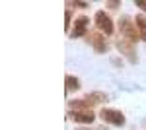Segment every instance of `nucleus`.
<instances>
[{
	"label": "nucleus",
	"instance_id": "12",
	"mask_svg": "<svg viewBox=\"0 0 146 130\" xmlns=\"http://www.w3.org/2000/svg\"><path fill=\"white\" fill-rule=\"evenodd\" d=\"M70 16H72V14H70V10H66L64 12V20H66V22H64V29H70Z\"/></svg>",
	"mask_w": 146,
	"mask_h": 130
},
{
	"label": "nucleus",
	"instance_id": "5",
	"mask_svg": "<svg viewBox=\"0 0 146 130\" xmlns=\"http://www.w3.org/2000/svg\"><path fill=\"white\" fill-rule=\"evenodd\" d=\"M117 49L121 51L123 54H127V58L129 60H133V62H136V51L135 47H133V43L131 41H127V39H117Z\"/></svg>",
	"mask_w": 146,
	"mask_h": 130
},
{
	"label": "nucleus",
	"instance_id": "13",
	"mask_svg": "<svg viewBox=\"0 0 146 130\" xmlns=\"http://www.w3.org/2000/svg\"><path fill=\"white\" fill-rule=\"evenodd\" d=\"M121 6V2L117 0V2H107V8H119Z\"/></svg>",
	"mask_w": 146,
	"mask_h": 130
},
{
	"label": "nucleus",
	"instance_id": "9",
	"mask_svg": "<svg viewBox=\"0 0 146 130\" xmlns=\"http://www.w3.org/2000/svg\"><path fill=\"white\" fill-rule=\"evenodd\" d=\"M135 23H136V27H138V31H140V39L146 41V16H142V14L136 16Z\"/></svg>",
	"mask_w": 146,
	"mask_h": 130
},
{
	"label": "nucleus",
	"instance_id": "8",
	"mask_svg": "<svg viewBox=\"0 0 146 130\" xmlns=\"http://www.w3.org/2000/svg\"><path fill=\"white\" fill-rule=\"evenodd\" d=\"M90 107L92 105L86 99H72L68 103V109H72V111H90Z\"/></svg>",
	"mask_w": 146,
	"mask_h": 130
},
{
	"label": "nucleus",
	"instance_id": "16",
	"mask_svg": "<svg viewBox=\"0 0 146 130\" xmlns=\"http://www.w3.org/2000/svg\"><path fill=\"white\" fill-rule=\"evenodd\" d=\"M76 130H90V128H82V126H80V128H76Z\"/></svg>",
	"mask_w": 146,
	"mask_h": 130
},
{
	"label": "nucleus",
	"instance_id": "2",
	"mask_svg": "<svg viewBox=\"0 0 146 130\" xmlns=\"http://www.w3.org/2000/svg\"><path fill=\"white\" fill-rule=\"evenodd\" d=\"M100 117L105 122L113 124V126H125V115L119 113V111H115V109H101Z\"/></svg>",
	"mask_w": 146,
	"mask_h": 130
},
{
	"label": "nucleus",
	"instance_id": "11",
	"mask_svg": "<svg viewBox=\"0 0 146 130\" xmlns=\"http://www.w3.org/2000/svg\"><path fill=\"white\" fill-rule=\"evenodd\" d=\"M76 89H80V82L76 76H70L68 74L66 76V91L70 93V91H76Z\"/></svg>",
	"mask_w": 146,
	"mask_h": 130
},
{
	"label": "nucleus",
	"instance_id": "3",
	"mask_svg": "<svg viewBox=\"0 0 146 130\" xmlns=\"http://www.w3.org/2000/svg\"><path fill=\"white\" fill-rule=\"evenodd\" d=\"M96 25H98V29H101L105 35H111L113 33V22H111V18H109L107 12L100 10L96 14Z\"/></svg>",
	"mask_w": 146,
	"mask_h": 130
},
{
	"label": "nucleus",
	"instance_id": "4",
	"mask_svg": "<svg viewBox=\"0 0 146 130\" xmlns=\"http://www.w3.org/2000/svg\"><path fill=\"white\" fill-rule=\"evenodd\" d=\"M88 39H90V43L94 45V51H96V53H107V51H109V47H107V43H105V39L101 37V31L88 33Z\"/></svg>",
	"mask_w": 146,
	"mask_h": 130
},
{
	"label": "nucleus",
	"instance_id": "14",
	"mask_svg": "<svg viewBox=\"0 0 146 130\" xmlns=\"http://www.w3.org/2000/svg\"><path fill=\"white\" fill-rule=\"evenodd\" d=\"M136 6H138V8H142V10H146V2H142V0H138V2H136Z\"/></svg>",
	"mask_w": 146,
	"mask_h": 130
},
{
	"label": "nucleus",
	"instance_id": "10",
	"mask_svg": "<svg viewBox=\"0 0 146 130\" xmlns=\"http://www.w3.org/2000/svg\"><path fill=\"white\" fill-rule=\"evenodd\" d=\"M86 101H88L90 105H100V103H103V101H107V97L101 95V93H98V91H94V93H90V95L86 97Z\"/></svg>",
	"mask_w": 146,
	"mask_h": 130
},
{
	"label": "nucleus",
	"instance_id": "15",
	"mask_svg": "<svg viewBox=\"0 0 146 130\" xmlns=\"http://www.w3.org/2000/svg\"><path fill=\"white\" fill-rule=\"evenodd\" d=\"M74 6H78V8H88V4H84V2H74Z\"/></svg>",
	"mask_w": 146,
	"mask_h": 130
},
{
	"label": "nucleus",
	"instance_id": "1",
	"mask_svg": "<svg viewBox=\"0 0 146 130\" xmlns=\"http://www.w3.org/2000/svg\"><path fill=\"white\" fill-rule=\"evenodd\" d=\"M119 31L123 35V39L131 41V43H136V41L140 39V31H138L136 23H133V20L127 18V16H123V18L119 20Z\"/></svg>",
	"mask_w": 146,
	"mask_h": 130
},
{
	"label": "nucleus",
	"instance_id": "6",
	"mask_svg": "<svg viewBox=\"0 0 146 130\" xmlns=\"http://www.w3.org/2000/svg\"><path fill=\"white\" fill-rule=\"evenodd\" d=\"M88 23H90L88 16H80L78 20H76V23H74V29L70 31V37H82V35H86Z\"/></svg>",
	"mask_w": 146,
	"mask_h": 130
},
{
	"label": "nucleus",
	"instance_id": "7",
	"mask_svg": "<svg viewBox=\"0 0 146 130\" xmlns=\"http://www.w3.org/2000/svg\"><path fill=\"white\" fill-rule=\"evenodd\" d=\"M70 117L76 120V122H82V124H90V122H94V119H96V115H94L92 111H72Z\"/></svg>",
	"mask_w": 146,
	"mask_h": 130
}]
</instances>
